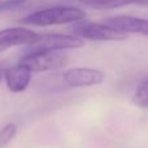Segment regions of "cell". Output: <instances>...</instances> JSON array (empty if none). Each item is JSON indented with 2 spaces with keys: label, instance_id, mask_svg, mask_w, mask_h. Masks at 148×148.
Returning <instances> with one entry per match:
<instances>
[{
  "label": "cell",
  "instance_id": "4",
  "mask_svg": "<svg viewBox=\"0 0 148 148\" xmlns=\"http://www.w3.org/2000/svg\"><path fill=\"white\" fill-rule=\"evenodd\" d=\"M73 33L81 39L95 42H121L125 40L127 35L105 23L90 22V21H81L74 23Z\"/></svg>",
  "mask_w": 148,
  "mask_h": 148
},
{
  "label": "cell",
  "instance_id": "14",
  "mask_svg": "<svg viewBox=\"0 0 148 148\" xmlns=\"http://www.w3.org/2000/svg\"><path fill=\"white\" fill-rule=\"evenodd\" d=\"M4 78V70L1 69V68H0V82H1V79Z\"/></svg>",
  "mask_w": 148,
  "mask_h": 148
},
{
  "label": "cell",
  "instance_id": "15",
  "mask_svg": "<svg viewBox=\"0 0 148 148\" xmlns=\"http://www.w3.org/2000/svg\"><path fill=\"white\" fill-rule=\"evenodd\" d=\"M0 4H1V0H0Z\"/></svg>",
  "mask_w": 148,
  "mask_h": 148
},
{
  "label": "cell",
  "instance_id": "7",
  "mask_svg": "<svg viewBox=\"0 0 148 148\" xmlns=\"http://www.w3.org/2000/svg\"><path fill=\"white\" fill-rule=\"evenodd\" d=\"M105 25L116 29L123 34H140L148 36V20L134 16H114L105 21Z\"/></svg>",
  "mask_w": 148,
  "mask_h": 148
},
{
  "label": "cell",
  "instance_id": "6",
  "mask_svg": "<svg viewBox=\"0 0 148 148\" xmlns=\"http://www.w3.org/2000/svg\"><path fill=\"white\" fill-rule=\"evenodd\" d=\"M39 34L26 27H7L0 30V52L10 47L27 46L38 39Z\"/></svg>",
  "mask_w": 148,
  "mask_h": 148
},
{
  "label": "cell",
  "instance_id": "1",
  "mask_svg": "<svg viewBox=\"0 0 148 148\" xmlns=\"http://www.w3.org/2000/svg\"><path fill=\"white\" fill-rule=\"evenodd\" d=\"M86 12L72 5H56L46 9H39L27 14L22 20L23 23L31 26H55L68 25L84 21Z\"/></svg>",
  "mask_w": 148,
  "mask_h": 148
},
{
  "label": "cell",
  "instance_id": "13",
  "mask_svg": "<svg viewBox=\"0 0 148 148\" xmlns=\"http://www.w3.org/2000/svg\"><path fill=\"white\" fill-rule=\"evenodd\" d=\"M127 4H147L148 5V0H122L120 7L127 5Z\"/></svg>",
  "mask_w": 148,
  "mask_h": 148
},
{
  "label": "cell",
  "instance_id": "2",
  "mask_svg": "<svg viewBox=\"0 0 148 148\" xmlns=\"http://www.w3.org/2000/svg\"><path fill=\"white\" fill-rule=\"evenodd\" d=\"M84 40L68 34H39L38 39L26 46L25 53L31 52H61L64 49H77L83 47Z\"/></svg>",
  "mask_w": 148,
  "mask_h": 148
},
{
  "label": "cell",
  "instance_id": "12",
  "mask_svg": "<svg viewBox=\"0 0 148 148\" xmlns=\"http://www.w3.org/2000/svg\"><path fill=\"white\" fill-rule=\"evenodd\" d=\"M21 0H9L7 3H1L0 4V10H8V9H14V8L20 7Z\"/></svg>",
  "mask_w": 148,
  "mask_h": 148
},
{
  "label": "cell",
  "instance_id": "8",
  "mask_svg": "<svg viewBox=\"0 0 148 148\" xmlns=\"http://www.w3.org/2000/svg\"><path fill=\"white\" fill-rule=\"evenodd\" d=\"M4 81L10 92L20 94L27 90L31 81V72L21 64H16L4 70Z\"/></svg>",
  "mask_w": 148,
  "mask_h": 148
},
{
  "label": "cell",
  "instance_id": "10",
  "mask_svg": "<svg viewBox=\"0 0 148 148\" xmlns=\"http://www.w3.org/2000/svg\"><path fill=\"white\" fill-rule=\"evenodd\" d=\"M81 4L87 7H94L97 9H110V8H118L122 0H78Z\"/></svg>",
  "mask_w": 148,
  "mask_h": 148
},
{
  "label": "cell",
  "instance_id": "9",
  "mask_svg": "<svg viewBox=\"0 0 148 148\" xmlns=\"http://www.w3.org/2000/svg\"><path fill=\"white\" fill-rule=\"evenodd\" d=\"M133 103L140 108H148V78L138 84L133 96Z\"/></svg>",
  "mask_w": 148,
  "mask_h": 148
},
{
  "label": "cell",
  "instance_id": "3",
  "mask_svg": "<svg viewBox=\"0 0 148 148\" xmlns=\"http://www.w3.org/2000/svg\"><path fill=\"white\" fill-rule=\"evenodd\" d=\"M18 64L31 73L52 72L64 68L68 64V56L64 52H31L23 55Z\"/></svg>",
  "mask_w": 148,
  "mask_h": 148
},
{
  "label": "cell",
  "instance_id": "11",
  "mask_svg": "<svg viewBox=\"0 0 148 148\" xmlns=\"http://www.w3.org/2000/svg\"><path fill=\"white\" fill-rule=\"evenodd\" d=\"M16 133H17V126L14 123H7L5 126H3L0 130V148L5 147L13 138H14Z\"/></svg>",
  "mask_w": 148,
  "mask_h": 148
},
{
  "label": "cell",
  "instance_id": "5",
  "mask_svg": "<svg viewBox=\"0 0 148 148\" xmlns=\"http://www.w3.org/2000/svg\"><path fill=\"white\" fill-rule=\"evenodd\" d=\"M104 78L105 74L103 70L87 66L72 68L62 73V82L72 88L97 86L104 82Z\"/></svg>",
  "mask_w": 148,
  "mask_h": 148
}]
</instances>
